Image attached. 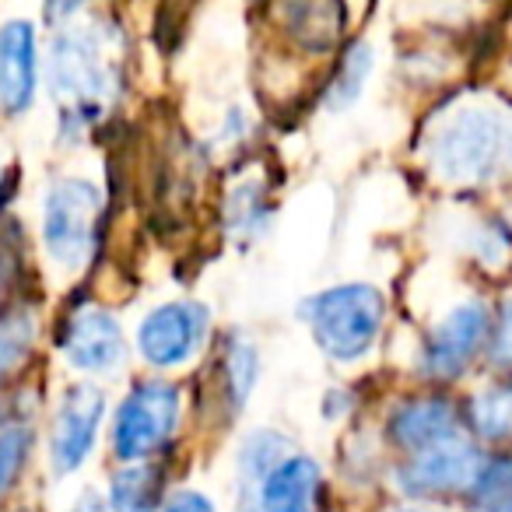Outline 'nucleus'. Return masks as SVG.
Listing matches in <instances>:
<instances>
[{
    "label": "nucleus",
    "instance_id": "bb28decb",
    "mask_svg": "<svg viewBox=\"0 0 512 512\" xmlns=\"http://www.w3.org/2000/svg\"><path fill=\"white\" fill-rule=\"evenodd\" d=\"M88 0H46V11H50L53 22H64V18H71L74 11L85 8Z\"/></svg>",
    "mask_w": 512,
    "mask_h": 512
},
{
    "label": "nucleus",
    "instance_id": "4be33fe9",
    "mask_svg": "<svg viewBox=\"0 0 512 512\" xmlns=\"http://www.w3.org/2000/svg\"><path fill=\"white\" fill-rule=\"evenodd\" d=\"M505 495H512V446L484 449L481 467H477L467 498H463V512H474Z\"/></svg>",
    "mask_w": 512,
    "mask_h": 512
},
{
    "label": "nucleus",
    "instance_id": "423d86ee",
    "mask_svg": "<svg viewBox=\"0 0 512 512\" xmlns=\"http://www.w3.org/2000/svg\"><path fill=\"white\" fill-rule=\"evenodd\" d=\"M109 425V397L95 379H74L60 390L46 425V470L50 481L78 477L99 453Z\"/></svg>",
    "mask_w": 512,
    "mask_h": 512
},
{
    "label": "nucleus",
    "instance_id": "412c9836",
    "mask_svg": "<svg viewBox=\"0 0 512 512\" xmlns=\"http://www.w3.org/2000/svg\"><path fill=\"white\" fill-rule=\"evenodd\" d=\"M39 341V320L32 309H11L0 316V397L11 386V379L29 365Z\"/></svg>",
    "mask_w": 512,
    "mask_h": 512
},
{
    "label": "nucleus",
    "instance_id": "9b49d317",
    "mask_svg": "<svg viewBox=\"0 0 512 512\" xmlns=\"http://www.w3.org/2000/svg\"><path fill=\"white\" fill-rule=\"evenodd\" d=\"M53 344H57V355L64 358L67 369L78 372L81 379H95V383L123 372L130 358L123 323L106 306H95V302L74 306L60 320Z\"/></svg>",
    "mask_w": 512,
    "mask_h": 512
},
{
    "label": "nucleus",
    "instance_id": "6e6552de",
    "mask_svg": "<svg viewBox=\"0 0 512 512\" xmlns=\"http://www.w3.org/2000/svg\"><path fill=\"white\" fill-rule=\"evenodd\" d=\"M491 323H495V313L481 299H467L446 316H439L421 337L418 376L442 390L456 386L488 351Z\"/></svg>",
    "mask_w": 512,
    "mask_h": 512
},
{
    "label": "nucleus",
    "instance_id": "393cba45",
    "mask_svg": "<svg viewBox=\"0 0 512 512\" xmlns=\"http://www.w3.org/2000/svg\"><path fill=\"white\" fill-rule=\"evenodd\" d=\"M162 512H221V509L211 491L197 488V484H176L172 495L165 498Z\"/></svg>",
    "mask_w": 512,
    "mask_h": 512
},
{
    "label": "nucleus",
    "instance_id": "2eb2a0df",
    "mask_svg": "<svg viewBox=\"0 0 512 512\" xmlns=\"http://www.w3.org/2000/svg\"><path fill=\"white\" fill-rule=\"evenodd\" d=\"M463 432L481 449L512 446V379L491 376L484 386L460 397Z\"/></svg>",
    "mask_w": 512,
    "mask_h": 512
},
{
    "label": "nucleus",
    "instance_id": "0eeeda50",
    "mask_svg": "<svg viewBox=\"0 0 512 512\" xmlns=\"http://www.w3.org/2000/svg\"><path fill=\"white\" fill-rule=\"evenodd\" d=\"M484 449L474 439L460 435L453 442H442L425 453L390 460L386 488L404 505H439V509H463V498L470 491Z\"/></svg>",
    "mask_w": 512,
    "mask_h": 512
},
{
    "label": "nucleus",
    "instance_id": "1a4fd4ad",
    "mask_svg": "<svg viewBox=\"0 0 512 512\" xmlns=\"http://www.w3.org/2000/svg\"><path fill=\"white\" fill-rule=\"evenodd\" d=\"M211 309L197 299H172L158 302L137 320L134 351L155 376L179 372L200 358L211 337Z\"/></svg>",
    "mask_w": 512,
    "mask_h": 512
},
{
    "label": "nucleus",
    "instance_id": "f3484780",
    "mask_svg": "<svg viewBox=\"0 0 512 512\" xmlns=\"http://www.w3.org/2000/svg\"><path fill=\"white\" fill-rule=\"evenodd\" d=\"M281 22L302 50L323 57L341 46L344 0H281Z\"/></svg>",
    "mask_w": 512,
    "mask_h": 512
},
{
    "label": "nucleus",
    "instance_id": "f8f14e48",
    "mask_svg": "<svg viewBox=\"0 0 512 512\" xmlns=\"http://www.w3.org/2000/svg\"><path fill=\"white\" fill-rule=\"evenodd\" d=\"M43 81L39 32L29 18L0 22V113L18 120L36 106Z\"/></svg>",
    "mask_w": 512,
    "mask_h": 512
},
{
    "label": "nucleus",
    "instance_id": "dca6fc26",
    "mask_svg": "<svg viewBox=\"0 0 512 512\" xmlns=\"http://www.w3.org/2000/svg\"><path fill=\"white\" fill-rule=\"evenodd\" d=\"M260 383V348L246 334H228L218 355V411L225 421H235L249 407Z\"/></svg>",
    "mask_w": 512,
    "mask_h": 512
},
{
    "label": "nucleus",
    "instance_id": "f03ea898",
    "mask_svg": "<svg viewBox=\"0 0 512 512\" xmlns=\"http://www.w3.org/2000/svg\"><path fill=\"white\" fill-rule=\"evenodd\" d=\"M425 162L449 186H484L512 169V113L495 99H463L432 120Z\"/></svg>",
    "mask_w": 512,
    "mask_h": 512
},
{
    "label": "nucleus",
    "instance_id": "7c9ffc66",
    "mask_svg": "<svg viewBox=\"0 0 512 512\" xmlns=\"http://www.w3.org/2000/svg\"><path fill=\"white\" fill-rule=\"evenodd\" d=\"M232 512H260V509H256V502H253V498H239V505H235Z\"/></svg>",
    "mask_w": 512,
    "mask_h": 512
},
{
    "label": "nucleus",
    "instance_id": "cd10ccee",
    "mask_svg": "<svg viewBox=\"0 0 512 512\" xmlns=\"http://www.w3.org/2000/svg\"><path fill=\"white\" fill-rule=\"evenodd\" d=\"M379 512H463V509H439V505H390V509H379Z\"/></svg>",
    "mask_w": 512,
    "mask_h": 512
},
{
    "label": "nucleus",
    "instance_id": "a878e982",
    "mask_svg": "<svg viewBox=\"0 0 512 512\" xmlns=\"http://www.w3.org/2000/svg\"><path fill=\"white\" fill-rule=\"evenodd\" d=\"M64 512H109V505H106V495H102V488H92V484H85V488H81L78 495L67 502Z\"/></svg>",
    "mask_w": 512,
    "mask_h": 512
},
{
    "label": "nucleus",
    "instance_id": "f257e3e1",
    "mask_svg": "<svg viewBox=\"0 0 512 512\" xmlns=\"http://www.w3.org/2000/svg\"><path fill=\"white\" fill-rule=\"evenodd\" d=\"M43 81L57 106L60 134L67 141L85 137L106 120L120 92L116 36L99 25H64L43 57Z\"/></svg>",
    "mask_w": 512,
    "mask_h": 512
},
{
    "label": "nucleus",
    "instance_id": "b1692460",
    "mask_svg": "<svg viewBox=\"0 0 512 512\" xmlns=\"http://www.w3.org/2000/svg\"><path fill=\"white\" fill-rule=\"evenodd\" d=\"M484 362L491 365L495 376L512 379V299H505V306L495 313L488 337V351H484Z\"/></svg>",
    "mask_w": 512,
    "mask_h": 512
},
{
    "label": "nucleus",
    "instance_id": "a211bd4d",
    "mask_svg": "<svg viewBox=\"0 0 512 512\" xmlns=\"http://www.w3.org/2000/svg\"><path fill=\"white\" fill-rule=\"evenodd\" d=\"M39 449V432L32 414H11L0 428V509H8L11 502H18L29 470L36 463Z\"/></svg>",
    "mask_w": 512,
    "mask_h": 512
},
{
    "label": "nucleus",
    "instance_id": "5701e85b",
    "mask_svg": "<svg viewBox=\"0 0 512 512\" xmlns=\"http://www.w3.org/2000/svg\"><path fill=\"white\" fill-rule=\"evenodd\" d=\"M267 218H271V211H267L264 190L256 183L228 193V221H232L235 232H246V239H253L267 228Z\"/></svg>",
    "mask_w": 512,
    "mask_h": 512
},
{
    "label": "nucleus",
    "instance_id": "c85d7f7f",
    "mask_svg": "<svg viewBox=\"0 0 512 512\" xmlns=\"http://www.w3.org/2000/svg\"><path fill=\"white\" fill-rule=\"evenodd\" d=\"M474 512H512V495L498 498V502H491V505H481V509H474Z\"/></svg>",
    "mask_w": 512,
    "mask_h": 512
},
{
    "label": "nucleus",
    "instance_id": "aec40b11",
    "mask_svg": "<svg viewBox=\"0 0 512 512\" xmlns=\"http://www.w3.org/2000/svg\"><path fill=\"white\" fill-rule=\"evenodd\" d=\"M372 67H376V50L365 39H355L351 46H344L341 64H337L334 78L327 85V95H323V106L327 113H344L351 109L365 92V81L372 78Z\"/></svg>",
    "mask_w": 512,
    "mask_h": 512
},
{
    "label": "nucleus",
    "instance_id": "ddd939ff",
    "mask_svg": "<svg viewBox=\"0 0 512 512\" xmlns=\"http://www.w3.org/2000/svg\"><path fill=\"white\" fill-rule=\"evenodd\" d=\"M260 512H327L330 481L320 456L295 449L249 495Z\"/></svg>",
    "mask_w": 512,
    "mask_h": 512
},
{
    "label": "nucleus",
    "instance_id": "9d476101",
    "mask_svg": "<svg viewBox=\"0 0 512 512\" xmlns=\"http://www.w3.org/2000/svg\"><path fill=\"white\" fill-rule=\"evenodd\" d=\"M460 435H467L463 432V404L456 393L442 390V386H428V390L393 400L379 425V442L390 460L425 453V449L453 442Z\"/></svg>",
    "mask_w": 512,
    "mask_h": 512
},
{
    "label": "nucleus",
    "instance_id": "6ab92c4d",
    "mask_svg": "<svg viewBox=\"0 0 512 512\" xmlns=\"http://www.w3.org/2000/svg\"><path fill=\"white\" fill-rule=\"evenodd\" d=\"M292 435H285L281 428L260 425L249 428L239 442H235V456H232V470H235V484H239V495L249 498L256 491V484L264 481L288 453H295Z\"/></svg>",
    "mask_w": 512,
    "mask_h": 512
},
{
    "label": "nucleus",
    "instance_id": "c756f323",
    "mask_svg": "<svg viewBox=\"0 0 512 512\" xmlns=\"http://www.w3.org/2000/svg\"><path fill=\"white\" fill-rule=\"evenodd\" d=\"M0 512H39L36 505H29V502H11L8 509H0Z\"/></svg>",
    "mask_w": 512,
    "mask_h": 512
},
{
    "label": "nucleus",
    "instance_id": "7ed1b4c3",
    "mask_svg": "<svg viewBox=\"0 0 512 512\" xmlns=\"http://www.w3.org/2000/svg\"><path fill=\"white\" fill-rule=\"evenodd\" d=\"M186 425V393L165 376H141L109 411L106 449L113 463H144L176 453Z\"/></svg>",
    "mask_w": 512,
    "mask_h": 512
},
{
    "label": "nucleus",
    "instance_id": "39448f33",
    "mask_svg": "<svg viewBox=\"0 0 512 512\" xmlns=\"http://www.w3.org/2000/svg\"><path fill=\"white\" fill-rule=\"evenodd\" d=\"M102 225V190L88 176H60L46 186L39 211V239L50 267L78 278L92 264Z\"/></svg>",
    "mask_w": 512,
    "mask_h": 512
},
{
    "label": "nucleus",
    "instance_id": "20e7f679",
    "mask_svg": "<svg viewBox=\"0 0 512 512\" xmlns=\"http://www.w3.org/2000/svg\"><path fill=\"white\" fill-rule=\"evenodd\" d=\"M313 344L334 365H358L386 330V299L372 281H341L299 306Z\"/></svg>",
    "mask_w": 512,
    "mask_h": 512
},
{
    "label": "nucleus",
    "instance_id": "4468645a",
    "mask_svg": "<svg viewBox=\"0 0 512 512\" xmlns=\"http://www.w3.org/2000/svg\"><path fill=\"white\" fill-rule=\"evenodd\" d=\"M172 488H176L172 456H158L144 463H113L102 495H106L109 512H162Z\"/></svg>",
    "mask_w": 512,
    "mask_h": 512
}]
</instances>
